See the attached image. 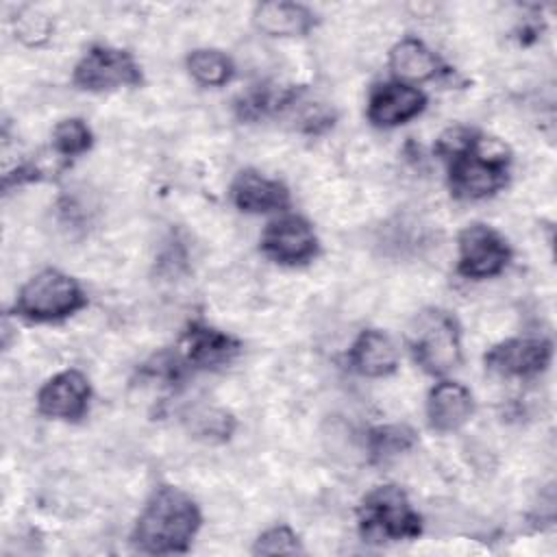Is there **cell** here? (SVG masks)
Wrapping results in <instances>:
<instances>
[{"label":"cell","mask_w":557,"mask_h":557,"mask_svg":"<svg viewBox=\"0 0 557 557\" xmlns=\"http://www.w3.org/2000/svg\"><path fill=\"white\" fill-rule=\"evenodd\" d=\"M435 150L448 161V187L459 200H481L507 185L509 148L494 137L455 126L440 135Z\"/></svg>","instance_id":"cell-1"},{"label":"cell","mask_w":557,"mask_h":557,"mask_svg":"<svg viewBox=\"0 0 557 557\" xmlns=\"http://www.w3.org/2000/svg\"><path fill=\"white\" fill-rule=\"evenodd\" d=\"M200 524L202 516L196 500L185 490L163 483L152 490L139 511L131 542L148 555L187 553Z\"/></svg>","instance_id":"cell-2"},{"label":"cell","mask_w":557,"mask_h":557,"mask_svg":"<svg viewBox=\"0 0 557 557\" xmlns=\"http://www.w3.org/2000/svg\"><path fill=\"white\" fill-rule=\"evenodd\" d=\"M357 524L363 542H407L422 533V518L400 485L385 483L370 490L357 507Z\"/></svg>","instance_id":"cell-3"},{"label":"cell","mask_w":557,"mask_h":557,"mask_svg":"<svg viewBox=\"0 0 557 557\" xmlns=\"http://www.w3.org/2000/svg\"><path fill=\"white\" fill-rule=\"evenodd\" d=\"M87 305L78 281L57 268L33 274L17 292L11 313L28 322H61Z\"/></svg>","instance_id":"cell-4"},{"label":"cell","mask_w":557,"mask_h":557,"mask_svg":"<svg viewBox=\"0 0 557 557\" xmlns=\"http://www.w3.org/2000/svg\"><path fill=\"white\" fill-rule=\"evenodd\" d=\"M407 346L413 361L429 374L442 376L461 361V331L453 313L426 307L407 326Z\"/></svg>","instance_id":"cell-5"},{"label":"cell","mask_w":557,"mask_h":557,"mask_svg":"<svg viewBox=\"0 0 557 557\" xmlns=\"http://www.w3.org/2000/svg\"><path fill=\"white\" fill-rule=\"evenodd\" d=\"M72 81L85 91H113L120 87H139L144 74L128 50L96 44L74 65Z\"/></svg>","instance_id":"cell-6"},{"label":"cell","mask_w":557,"mask_h":557,"mask_svg":"<svg viewBox=\"0 0 557 557\" xmlns=\"http://www.w3.org/2000/svg\"><path fill=\"white\" fill-rule=\"evenodd\" d=\"M457 246V272L474 281L498 276L511 259L509 242L494 226L481 222L461 228Z\"/></svg>","instance_id":"cell-7"},{"label":"cell","mask_w":557,"mask_h":557,"mask_svg":"<svg viewBox=\"0 0 557 557\" xmlns=\"http://www.w3.org/2000/svg\"><path fill=\"white\" fill-rule=\"evenodd\" d=\"M259 244L261 252L281 265L309 263L320 250V242L311 222L296 213H283L268 222Z\"/></svg>","instance_id":"cell-8"},{"label":"cell","mask_w":557,"mask_h":557,"mask_svg":"<svg viewBox=\"0 0 557 557\" xmlns=\"http://www.w3.org/2000/svg\"><path fill=\"white\" fill-rule=\"evenodd\" d=\"M553 357V344L544 337H509L494 344L483 363L490 372L505 379H527L544 372Z\"/></svg>","instance_id":"cell-9"},{"label":"cell","mask_w":557,"mask_h":557,"mask_svg":"<svg viewBox=\"0 0 557 557\" xmlns=\"http://www.w3.org/2000/svg\"><path fill=\"white\" fill-rule=\"evenodd\" d=\"M91 400L89 379L76 370L67 368L50 376L37 392V411L46 418L78 422L87 416Z\"/></svg>","instance_id":"cell-10"},{"label":"cell","mask_w":557,"mask_h":557,"mask_svg":"<svg viewBox=\"0 0 557 557\" xmlns=\"http://www.w3.org/2000/svg\"><path fill=\"white\" fill-rule=\"evenodd\" d=\"M424 107L426 96L422 89L403 81H385L370 89L366 115L376 128H394L420 115Z\"/></svg>","instance_id":"cell-11"},{"label":"cell","mask_w":557,"mask_h":557,"mask_svg":"<svg viewBox=\"0 0 557 557\" xmlns=\"http://www.w3.org/2000/svg\"><path fill=\"white\" fill-rule=\"evenodd\" d=\"M183 363L198 370H213L231 363L242 352V342L226 331H220L202 320L187 324L183 337Z\"/></svg>","instance_id":"cell-12"},{"label":"cell","mask_w":557,"mask_h":557,"mask_svg":"<svg viewBox=\"0 0 557 557\" xmlns=\"http://www.w3.org/2000/svg\"><path fill=\"white\" fill-rule=\"evenodd\" d=\"M233 205L244 213L285 211L289 207V189L257 170H242L231 183Z\"/></svg>","instance_id":"cell-13"},{"label":"cell","mask_w":557,"mask_h":557,"mask_svg":"<svg viewBox=\"0 0 557 557\" xmlns=\"http://www.w3.org/2000/svg\"><path fill=\"white\" fill-rule=\"evenodd\" d=\"M346 363L361 376H389L398 368V350L392 337L379 329L361 331L346 352Z\"/></svg>","instance_id":"cell-14"},{"label":"cell","mask_w":557,"mask_h":557,"mask_svg":"<svg viewBox=\"0 0 557 557\" xmlns=\"http://www.w3.org/2000/svg\"><path fill=\"white\" fill-rule=\"evenodd\" d=\"M474 411L472 394L457 381H440L431 387L426 398L429 426L437 433H450L461 429Z\"/></svg>","instance_id":"cell-15"},{"label":"cell","mask_w":557,"mask_h":557,"mask_svg":"<svg viewBox=\"0 0 557 557\" xmlns=\"http://www.w3.org/2000/svg\"><path fill=\"white\" fill-rule=\"evenodd\" d=\"M255 26L270 37H298L313 28L315 13L300 2H261L252 13Z\"/></svg>","instance_id":"cell-16"},{"label":"cell","mask_w":557,"mask_h":557,"mask_svg":"<svg viewBox=\"0 0 557 557\" xmlns=\"http://www.w3.org/2000/svg\"><path fill=\"white\" fill-rule=\"evenodd\" d=\"M389 67L403 83H420L440 76L446 67L440 57L420 39L403 37L389 50Z\"/></svg>","instance_id":"cell-17"},{"label":"cell","mask_w":557,"mask_h":557,"mask_svg":"<svg viewBox=\"0 0 557 557\" xmlns=\"http://www.w3.org/2000/svg\"><path fill=\"white\" fill-rule=\"evenodd\" d=\"M418 442V435L407 424H381L368 431L366 446L370 461L385 463L407 450H411Z\"/></svg>","instance_id":"cell-18"},{"label":"cell","mask_w":557,"mask_h":557,"mask_svg":"<svg viewBox=\"0 0 557 557\" xmlns=\"http://www.w3.org/2000/svg\"><path fill=\"white\" fill-rule=\"evenodd\" d=\"M187 70L191 78L202 87H222L226 85L233 74V61L215 48H198L187 54Z\"/></svg>","instance_id":"cell-19"},{"label":"cell","mask_w":557,"mask_h":557,"mask_svg":"<svg viewBox=\"0 0 557 557\" xmlns=\"http://www.w3.org/2000/svg\"><path fill=\"white\" fill-rule=\"evenodd\" d=\"M94 144L91 128L81 117L61 120L52 131V150L61 157H81Z\"/></svg>","instance_id":"cell-20"},{"label":"cell","mask_w":557,"mask_h":557,"mask_svg":"<svg viewBox=\"0 0 557 557\" xmlns=\"http://www.w3.org/2000/svg\"><path fill=\"white\" fill-rule=\"evenodd\" d=\"M255 555H296L302 553L298 535L287 524H276L265 529L252 546Z\"/></svg>","instance_id":"cell-21"},{"label":"cell","mask_w":557,"mask_h":557,"mask_svg":"<svg viewBox=\"0 0 557 557\" xmlns=\"http://www.w3.org/2000/svg\"><path fill=\"white\" fill-rule=\"evenodd\" d=\"M233 429H235L233 416L218 409H209L196 420V433L207 440H220V442L228 440Z\"/></svg>","instance_id":"cell-22"},{"label":"cell","mask_w":557,"mask_h":557,"mask_svg":"<svg viewBox=\"0 0 557 557\" xmlns=\"http://www.w3.org/2000/svg\"><path fill=\"white\" fill-rule=\"evenodd\" d=\"M50 35V22L48 17L35 13V11H28L24 13L22 17H17L15 22V37H20L24 44L28 46H37V44H44Z\"/></svg>","instance_id":"cell-23"}]
</instances>
